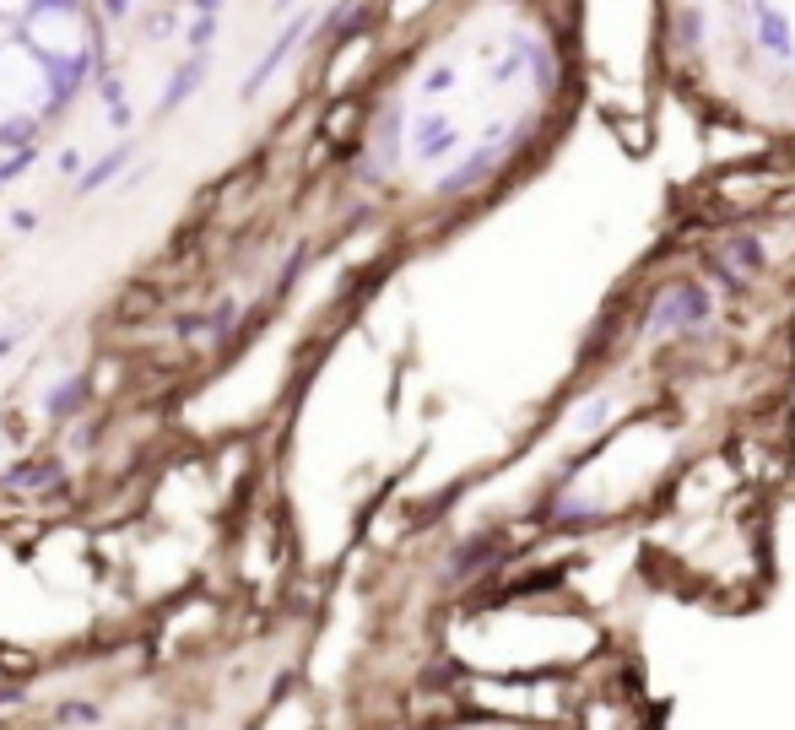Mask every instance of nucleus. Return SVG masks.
<instances>
[{
  "label": "nucleus",
  "instance_id": "nucleus-1",
  "mask_svg": "<svg viewBox=\"0 0 795 730\" xmlns=\"http://www.w3.org/2000/svg\"><path fill=\"white\" fill-rule=\"evenodd\" d=\"M704 320V298H698L693 287L677 292V298H666V309H660V325H693Z\"/></svg>",
  "mask_w": 795,
  "mask_h": 730
},
{
  "label": "nucleus",
  "instance_id": "nucleus-2",
  "mask_svg": "<svg viewBox=\"0 0 795 730\" xmlns=\"http://www.w3.org/2000/svg\"><path fill=\"white\" fill-rule=\"evenodd\" d=\"M6 6H22V0H6Z\"/></svg>",
  "mask_w": 795,
  "mask_h": 730
}]
</instances>
